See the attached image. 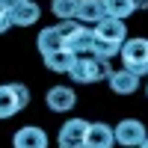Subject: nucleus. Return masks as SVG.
I'll use <instances>...</instances> for the list:
<instances>
[{"label": "nucleus", "instance_id": "nucleus-9", "mask_svg": "<svg viewBox=\"0 0 148 148\" xmlns=\"http://www.w3.org/2000/svg\"><path fill=\"white\" fill-rule=\"evenodd\" d=\"M116 139H113V127L107 121H89L86 127V139H83V148H113Z\"/></svg>", "mask_w": 148, "mask_h": 148}, {"label": "nucleus", "instance_id": "nucleus-5", "mask_svg": "<svg viewBox=\"0 0 148 148\" xmlns=\"http://www.w3.org/2000/svg\"><path fill=\"white\" fill-rule=\"evenodd\" d=\"M145 136H148V127L142 125L139 119H121L119 125L113 127L116 145H125V148H139Z\"/></svg>", "mask_w": 148, "mask_h": 148}, {"label": "nucleus", "instance_id": "nucleus-6", "mask_svg": "<svg viewBox=\"0 0 148 148\" xmlns=\"http://www.w3.org/2000/svg\"><path fill=\"white\" fill-rule=\"evenodd\" d=\"M86 127H89V121H86V119H68L65 125L59 127L56 145H59V148H83Z\"/></svg>", "mask_w": 148, "mask_h": 148}, {"label": "nucleus", "instance_id": "nucleus-22", "mask_svg": "<svg viewBox=\"0 0 148 148\" xmlns=\"http://www.w3.org/2000/svg\"><path fill=\"white\" fill-rule=\"evenodd\" d=\"M139 148H148V136H145V139H142V145H139Z\"/></svg>", "mask_w": 148, "mask_h": 148}, {"label": "nucleus", "instance_id": "nucleus-19", "mask_svg": "<svg viewBox=\"0 0 148 148\" xmlns=\"http://www.w3.org/2000/svg\"><path fill=\"white\" fill-rule=\"evenodd\" d=\"M21 3H24V0H0V9H3L6 15H9V12H15Z\"/></svg>", "mask_w": 148, "mask_h": 148}, {"label": "nucleus", "instance_id": "nucleus-17", "mask_svg": "<svg viewBox=\"0 0 148 148\" xmlns=\"http://www.w3.org/2000/svg\"><path fill=\"white\" fill-rule=\"evenodd\" d=\"M92 36H95V33H92ZM119 47H121V45H110V42H104V39H92V56L110 62L113 56H119Z\"/></svg>", "mask_w": 148, "mask_h": 148}, {"label": "nucleus", "instance_id": "nucleus-1", "mask_svg": "<svg viewBox=\"0 0 148 148\" xmlns=\"http://www.w3.org/2000/svg\"><path fill=\"white\" fill-rule=\"evenodd\" d=\"M119 56H121L125 71L136 74V77H145L148 74V39H139V36L125 39L121 47H119Z\"/></svg>", "mask_w": 148, "mask_h": 148}, {"label": "nucleus", "instance_id": "nucleus-10", "mask_svg": "<svg viewBox=\"0 0 148 148\" xmlns=\"http://www.w3.org/2000/svg\"><path fill=\"white\" fill-rule=\"evenodd\" d=\"M92 33H95V39H104V42H110V45H121L127 39V27H125V21H116V18H104V21H98L95 27H92Z\"/></svg>", "mask_w": 148, "mask_h": 148}, {"label": "nucleus", "instance_id": "nucleus-2", "mask_svg": "<svg viewBox=\"0 0 148 148\" xmlns=\"http://www.w3.org/2000/svg\"><path fill=\"white\" fill-rule=\"evenodd\" d=\"M110 62H104V59H95V56H80L77 62L71 65V71H68V77L74 80V83H98V80H107L110 77Z\"/></svg>", "mask_w": 148, "mask_h": 148}, {"label": "nucleus", "instance_id": "nucleus-4", "mask_svg": "<svg viewBox=\"0 0 148 148\" xmlns=\"http://www.w3.org/2000/svg\"><path fill=\"white\" fill-rule=\"evenodd\" d=\"M30 104V89L24 83H0V119H12Z\"/></svg>", "mask_w": 148, "mask_h": 148}, {"label": "nucleus", "instance_id": "nucleus-23", "mask_svg": "<svg viewBox=\"0 0 148 148\" xmlns=\"http://www.w3.org/2000/svg\"><path fill=\"white\" fill-rule=\"evenodd\" d=\"M145 95H148V83H145Z\"/></svg>", "mask_w": 148, "mask_h": 148}, {"label": "nucleus", "instance_id": "nucleus-20", "mask_svg": "<svg viewBox=\"0 0 148 148\" xmlns=\"http://www.w3.org/2000/svg\"><path fill=\"white\" fill-rule=\"evenodd\" d=\"M9 27H12V21H9V15H6V12L0 9V36H3V33H6Z\"/></svg>", "mask_w": 148, "mask_h": 148}, {"label": "nucleus", "instance_id": "nucleus-13", "mask_svg": "<svg viewBox=\"0 0 148 148\" xmlns=\"http://www.w3.org/2000/svg\"><path fill=\"white\" fill-rule=\"evenodd\" d=\"M107 83H110V89H113L116 95H133V92L139 89V77H136V74H130V71H125V68L110 71Z\"/></svg>", "mask_w": 148, "mask_h": 148}, {"label": "nucleus", "instance_id": "nucleus-12", "mask_svg": "<svg viewBox=\"0 0 148 148\" xmlns=\"http://www.w3.org/2000/svg\"><path fill=\"white\" fill-rule=\"evenodd\" d=\"M104 6L101 0H77V15H74V21L83 24V27H95L98 21H104Z\"/></svg>", "mask_w": 148, "mask_h": 148}, {"label": "nucleus", "instance_id": "nucleus-15", "mask_svg": "<svg viewBox=\"0 0 148 148\" xmlns=\"http://www.w3.org/2000/svg\"><path fill=\"white\" fill-rule=\"evenodd\" d=\"M74 62H77V56H71L68 51H56V53H47L45 56L47 71H53V74H68Z\"/></svg>", "mask_w": 148, "mask_h": 148}, {"label": "nucleus", "instance_id": "nucleus-8", "mask_svg": "<svg viewBox=\"0 0 148 148\" xmlns=\"http://www.w3.org/2000/svg\"><path fill=\"white\" fill-rule=\"evenodd\" d=\"M45 104H47V110H53V113H71V110L77 107V92H74L71 86H53V89H47Z\"/></svg>", "mask_w": 148, "mask_h": 148}, {"label": "nucleus", "instance_id": "nucleus-7", "mask_svg": "<svg viewBox=\"0 0 148 148\" xmlns=\"http://www.w3.org/2000/svg\"><path fill=\"white\" fill-rule=\"evenodd\" d=\"M92 27H83V24H77L68 36H65V51L71 56H92Z\"/></svg>", "mask_w": 148, "mask_h": 148}, {"label": "nucleus", "instance_id": "nucleus-14", "mask_svg": "<svg viewBox=\"0 0 148 148\" xmlns=\"http://www.w3.org/2000/svg\"><path fill=\"white\" fill-rule=\"evenodd\" d=\"M39 15H42L39 3H33V0H24V3H21L15 12H9V21H12V27H33V24L39 21Z\"/></svg>", "mask_w": 148, "mask_h": 148}, {"label": "nucleus", "instance_id": "nucleus-18", "mask_svg": "<svg viewBox=\"0 0 148 148\" xmlns=\"http://www.w3.org/2000/svg\"><path fill=\"white\" fill-rule=\"evenodd\" d=\"M51 12L59 21H74V15H77V0H53Z\"/></svg>", "mask_w": 148, "mask_h": 148}, {"label": "nucleus", "instance_id": "nucleus-21", "mask_svg": "<svg viewBox=\"0 0 148 148\" xmlns=\"http://www.w3.org/2000/svg\"><path fill=\"white\" fill-rule=\"evenodd\" d=\"M133 9H136V12H142V9H148V0H133Z\"/></svg>", "mask_w": 148, "mask_h": 148}, {"label": "nucleus", "instance_id": "nucleus-3", "mask_svg": "<svg viewBox=\"0 0 148 148\" xmlns=\"http://www.w3.org/2000/svg\"><path fill=\"white\" fill-rule=\"evenodd\" d=\"M74 27H77V21H59L56 27H42V33L36 36V47H39V53L47 56V53L65 51V36Z\"/></svg>", "mask_w": 148, "mask_h": 148}, {"label": "nucleus", "instance_id": "nucleus-11", "mask_svg": "<svg viewBox=\"0 0 148 148\" xmlns=\"http://www.w3.org/2000/svg\"><path fill=\"white\" fill-rule=\"evenodd\" d=\"M12 145L15 148H47V133L36 125H27L15 130V136H12Z\"/></svg>", "mask_w": 148, "mask_h": 148}, {"label": "nucleus", "instance_id": "nucleus-16", "mask_svg": "<svg viewBox=\"0 0 148 148\" xmlns=\"http://www.w3.org/2000/svg\"><path fill=\"white\" fill-rule=\"evenodd\" d=\"M101 6H104V15L116 18V21H125L136 12L133 9V0H101Z\"/></svg>", "mask_w": 148, "mask_h": 148}]
</instances>
